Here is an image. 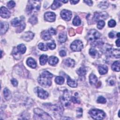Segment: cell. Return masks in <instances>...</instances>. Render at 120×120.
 <instances>
[{
  "label": "cell",
  "instance_id": "cell-1",
  "mask_svg": "<svg viewBox=\"0 0 120 120\" xmlns=\"http://www.w3.org/2000/svg\"><path fill=\"white\" fill-rule=\"evenodd\" d=\"M87 38L90 44L94 46L100 45L102 44L101 35L96 30H91L88 33Z\"/></svg>",
  "mask_w": 120,
  "mask_h": 120
},
{
  "label": "cell",
  "instance_id": "cell-2",
  "mask_svg": "<svg viewBox=\"0 0 120 120\" xmlns=\"http://www.w3.org/2000/svg\"><path fill=\"white\" fill-rule=\"evenodd\" d=\"M53 77L52 74L47 71H44L38 78L39 83L43 87H49L52 84L51 78Z\"/></svg>",
  "mask_w": 120,
  "mask_h": 120
},
{
  "label": "cell",
  "instance_id": "cell-3",
  "mask_svg": "<svg viewBox=\"0 0 120 120\" xmlns=\"http://www.w3.org/2000/svg\"><path fill=\"white\" fill-rule=\"evenodd\" d=\"M41 1L29 0L26 8V11L28 14H31L38 12L40 8Z\"/></svg>",
  "mask_w": 120,
  "mask_h": 120
},
{
  "label": "cell",
  "instance_id": "cell-4",
  "mask_svg": "<svg viewBox=\"0 0 120 120\" xmlns=\"http://www.w3.org/2000/svg\"><path fill=\"white\" fill-rule=\"evenodd\" d=\"M104 52L107 55L110 57H113L116 58H120V50L119 49H115L112 48L110 45H105L103 47Z\"/></svg>",
  "mask_w": 120,
  "mask_h": 120
},
{
  "label": "cell",
  "instance_id": "cell-5",
  "mask_svg": "<svg viewBox=\"0 0 120 120\" xmlns=\"http://www.w3.org/2000/svg\"><path fill=\"white\" fill-rule=\"evenodd\" d=\"M34 119L37 120H52L50 115L40 108H35L34 110Z\"/></svg>",
  "mask_w": 120,
  "mask_h": 120
},
{
  "label": "cell",
  "instance_id": "cell-6",
  "mask_svg": "<svg viewBox=\"0 0 120 120\" xmlns=\"http://www.w3.org/2000/svg\"><path fill=\"white\" fill-rule=\"evenodd\" d=\"M45 106L52 112L54 115L56 116H60L62 114L63 112V108L60 105H52L51 104H45Z\"/></svg>",
  "mask_w": 120,
  "mask_h": 120
},
{
  "label": "cell",
  "instance_id": "cell-7",
  "mask_svg": "<svg viewBox=\"0 0 120 120\" xmlns=\"http://www.w3.org/2000/svg\"><path fill=\"white\" fill-rule=\"evenodd\" d=\"M89 114L95 120H102L105 116V114L103 111L98 109H91L90 111Z\"/></svg>",
  "mask_w": 120,
  "mask_h": 120
},
{
  "label": "cell",
  "instance_id": "cell-8",
  "mask_svg": "<svg viewBox=\"0 0 120 120\" xmlns=\"http://www.w3.org/2000/svg\"><path fill=\"white\" fill-rule=\"evenodd\" d=\"M60 100L61 104L66 107L70 105L69 92L68 90H64L63 95L60 98Z\"/></svg>",
  "mask_w": 120,
  "mask_h": 120
},
{
  "label": "cell",
  "instance_id": "cell-9",
  "mask_svg": "<svg viewBox=\"0 0 120 120\" xmlns=\"http://www.w3.org/2000/svg\"><path fill=\"white\" fill-rule=\"evenodd\" d=\"M70 48L73 51H80L83 48L82 43L80 40H76L72 43L70 45Z\"/></svg>",
  "mask_w": 120,
  "mask_h": 120
},
{
  "label": "cell",
  "instance_id": "cell-10",
  "mask_svg": "<svg viewBox=\"0 0 120 120\" xmlns=\"http://www.w3.org/2000/svg\"><path fill=\"white\" fill-rule=\"evenodd\" d=\"M108 17V15L105 12H95L94 14L93 19L95 20V21H98L101 18L103 19H106Z\"/></svg>",
  "mask_w": 120,
  "mask_h": 120
},
{
  "label": "cell",
  "instance_id": "cell-11",
  "mask_svg": "<svg viewBox=\"0 0 120 120\" xmlns=\"http://www.w3.org/2000/svg\"><path fill=\"white\" fill-rule=\"evenodd\" d=\"M35 90L38 94V96L39 98L42 99H45L48 97V92L44 90L43 89L38 87L36 88Z\"/></svg>",
  "mask_w": 120,
  "mask_h": 120
},
{
  "label": "cell",
  "instance_id": "cell-12",
  "mask_svg": "<svg viewBox=\"0 0 120 120\" xmlns=\"http://www.w3.org/2000/svg\"><path fill=\"white\" fill-rule=\"evenodd\" d=\"M61 17L66 21H69L72 17V13L69 10H62L60 12Z\"/></svg>",
  "mask_w": 120,
  "mask_h": 120
},
{
  "label": "cell",
  "instance_id": "cell-13",
  "mask_svg": "<svg viewBox=\"0 0 120 120\" xmlns=\"http://www.w3.org/2000/svg\"><path fill=\"white\" fill-rule=\"evenodd\" d=\"M44 17L45 20L49 22H52L55 20V14L51 12H47L45 14Z\"/></svg>",
  "mask_w": 120,
  "mask_h": 120
},
{
  "label": "cell",
  "instance_id": "cell-14",
  "mask_svg": "<svg viewBox=\"0 0 120 120\" xmlns=\"http://www.w3.org/2000/svg\"><path fill=\"white\" fill-rule=\"evenodd\" d=\"M0 16L4 18H8L10 16V12L5 7L0 8Z\"/></svg>",
  "mask_w": 120,
  "mask_h": 120
},
{
  "label": "cell",
  "instance_id": "cell-15",
  "mask_svg": "<svg viewBox=\"0 0 120 120\" xmlns=\"http://www.w3.org/2000/svg\"><path fill=\"white\" fill-rule=\"evenodd\" d=\"M34 36V34L31 31H27L25 32L22 36V39L26 41H30Z\"/></svg>",
  "mask_w": 120,
  "mask_h": 120
},
{
  "label": "cell",
  "instance_id": "cell-16",
  "mask_svg": "<svg viewBox=\"0 0 120 120\" xmlns=\"http://www.w3.org/2000/svg\"><path fill=\"white\" fill-rule=\"evenodd\" d=\"M8 24L6 22H0V34L2 35L5 34L8 29Z\"/></svg>",
  "mask_w": 120,
  "mask_h": 120
},
{
  "label": "cell",
  "instance_id": "cell-17",
  "mask_svg": "<svg viewBox=\"0 0 120 120\" xmlns=\"http://www.w3.org/2000/svg\"><path fill=\"white\" fill-rule=\"evenodd\" d=\"M26 63L28 66L32 68H35L37 66L36 62L32 58H29L27 60Z\"/></svg>",
  "mask_w": 120,
  "mask_h": 120
},
{
  "label": "cell",
  "instance_id": "cell-18",
  "mask_svg": "<svg viewBox=\"0 0 120 120\" xmlns=\"http://www.w3.org/2000/svg\"><path fill=\"white\" fill-rule=\"evenodd\" d=\"M98 72L101 75L105 74L108 71V68L105 65H100L98 67Z\"/></svg>",
  "mask_w": 120,
  "mask_h": 120
},
{
  "label": "cell",
  "instance_id": "cell-19",
  "mask_svg": "<svg viewBox=\"0 0 120 120\" xmlns=\"http://www.w3.org/2000/svg\"><path fill=\"white\" fill-rule=\"evenodd\" d=\"M41 37L45 40H48L51 38V35L48 30H44L41 33Z\"/></svg>",
  "mask_w": 120,
  "mask_h": 120
},
{
  "label": "cell",
  "instance_id": "cell-20",
  "mask_svg": "<svg viewBox=\"0 0 120 120\" xmlns=\"http://www.w3.org/2000/svg\"><path fill=\"white\" fill-rule=\"evenodd\" d=\"M67 83L70 87L74 88L77 86V82L75 80L71 79L69 76H67Z\"/></svg>",
  "mask_w": 120,
  "mask_h": 120
},
{
  "label": "cell",
  "instance_id": "cell-21",
  "mask_svg": "<svg viewBox=\"0 0 120 120\" xmlns=\"http://www.w3.org/2000/svg\"><path fill=\"white\" fill-rule=\"evenodd\" d=\"M58 59L55 56H51L48 60V63L51 65H54L58 62Z\"/></svg>",
  "mask_w": 120,
  "mask_h": 120
},
{
  "label": "cell",
  "instance_id": "cell-22",
  "mask_svg": "<svg viewBox=\"0 0 120 120\" xmlns=\"http://www.w3.org/2000/svg\"><path fill=\"white\" fill-rule=\"evenodd\" d=\"M64 63L67 66L69 67H73L75 65V61L74 60L70 58H68L65 60Z\"/></svg>",
  "mask_w": 120,
  "mask_h": 120
},
{
  "label": "cell",
  "instance_id": "cell-23",
  "mask_svg": "<svg viewBox=\"0 0 120 120\" xmlns=\"http://www.w3.org/2000/svg\"><path fill=\"white\" fill-rule=\"evenodd\" d=\"M17 49L18 52L20 54H23L25 52L26 50V48L23 44H20L17 47Z\"/></svg>",
  "mask_w": 120,
  "mask_h": 120
},
{
  "label": "cell",
  "instance_id": "cell-24",
  "mask_svg": "<svg viewBox=\"0 0 120 120\" xmlns=\"http://www.w3.org/2000/svg\"><path fill=\"white\" fill-rule=\"evenodd\" d=\"M22 20H20L17 18H15V19H14L13 20H12V21H11V23L12 25L14 26V27H17V26H19L22 22Z\"/></svg>",
  "mask_w": 120,
  "mask_h": 120
},
{
  "label": "cell",
  "instance_id": "cell-25",
  "mask_svg": "<svg viewBox=\"0 0 120 120\" xmlns=\"http://www.w3.org/2000/svg\"><path fill=\"white\" fill-rule=\"evenodd\" d=\"M112 70L114 71L119 72L120 71V61H116L113 62L112 65Z\"/></svg>",
  "mask_w": 120,
  "mask_h": 120
},
{
  "label": "cell",
  "instance_id": "cell-26",
  "mask_svg": "<svg viewBox=\"0 0 120 120\" xmlns=\"http://www.w3.org/2000/svg\"><path fill=\"white\" fill-rule=\"evenodd\" d=\"M3 93L4 95V97L5 99L7 100H8L9 99H10L11 97V94L10 93V91L8 88H5L3 90Z\"/></svg>",
  "mask_w": 120,
  "mask_h": 120
},
{
  "label": "cell",
  "instance_id": "cell-27",
  "mask_svg": "<svg viewBox=\"0 0 120 120\" xmlns=\"http://www.w3.org/2000/svg\"><path fill=\"white\" fill-rule=\"evenodd\" d=\"M89 53L93 58H98L99 56V53L94 48H90L89 50Z\"/></svg>",
  "mask_w": 120,
  "mask_h": 120
},
{
  "label": "cell",
  "instance_id": "cell-28",
  "mask_svg": "<svg viewBox=\"0 0 120 120\" xmlns=\"http://www.w3.org/2000/svg\"><path fill=\"white\" fill-rule=\"evenodd\" d=\"M98 82L97 77L93 74H90V82L91 84H95Z\"/></svg>",
  "mask_w": 120,
  "mask_h": 120
},
{
  "label": "cell",
  "instance_id": "cell-29",
  "mask_svg": "<svg viewBox=\"0 0 120 120\" xmlns=\"http://www.w3.org/2000/svg\"><path fill=\"white\" fill-rule=\"evenodd\" d=\"M61 4L60 3V1L59 0H54L53 1V2L51 6V8L53 10H55L59 7H60L61 6Z\"/></svg>",
  "mask_w": 120,
  "mask_h": 120
},
{
  "label": "cell",
  "instance_id": "cell-30",
  "mask_svg": "<svg viewBox=\"0 0 120 120\" xmlns=\"http://www.w3.org/2000/svg\"><path fill=\"white\" fill-rule=\"evenodd\" d=\"M67 39V34L66 33H60L59 36V40L60 43L65 42Z\"/></svg>",
  "mask_w": 120,
  "mask_h": 120
},
{
  "label": "cell",
  "instance_id": "cell-31",
  "mask_svg": "<svg viewBox=\"0 0 120 120\" xmlns=\"http://www.w3.org/2000/svg\"><path fill=\"white\" fill-rule=\"evenodd\" d=\"M47 59H48V57L46 55H45V54L42 55L39 58V61H40V64L41 65H45L47 61Z\"/></svg>",
  "mask_w": 120,
  "mask_h": 120
},
{
  "label": "cell",
  "instance_id": "cell-32",
  "mask_svg": "<svg viewBox=\"0 0 120 120\" xmlns=\"http://www.w3.org/2000/svg\"><path fill=\"white\" fill-rule=\"evenodd\" d=\"M77 74L80 76H84L86 74V70L84 67H81L77 70Z\"/></svg>",
  "mask_w": 120,
  "mask_h": 120
},
{
  "label": "cell",
  "instance_id": "cell-33",
  "mask_svg": "<svg viewBox=\"0 0 120 120\" xmlns=\"http://www.w3.org/2000/svg\"><path fill=\"white\" fill-rule=\"evenodd\" d=\"M98 7L101 9H106L109 6V3L106 1H101L100 4L98 5Z\"/></svg>",
  "mask_w": 120,
  "mask_h": 120
},
{
  "label": "cell",
  "instance_id": "cell-34",
  "mask_svg": "<svg viewBox=\"0 0 120 120\" xmlns=\"http://www.w3.org/2000/svg\"><path fill=\"white\" fill-rule=\"evenodd\" d=\"M81 19L78 16H75L73 20V24L75 26H79L81 24Z\"/></svg>",
  "mask_w": 120,
  "mask_h": 120
},
{
  "label": "cell",
  "instance_id": "cell-35",
  "mask_svg": "<svg viewBox=\"0 0 120 120\" xmlns=\"http://www.w3.org/2000/svg\"><path fill=\"white\" fill-rule=\"evenodd\" d=\"M55 82L60 85L62 84L64 82V78L62 76H57L55 79Z\"/></svg>",
  "mask_w": 120,
  "mask_h": 120
},
{
  "label": "cell",
  "instance_id": "cell-36",
  "mask_svg": "<svg viewBox=\"0 0 120 120\" xmlns=\"http://www.w3.org/2000/svg\"><path fill=\"white\" fill-rule=\"evenodd\" d=\"M29 22L32 25H34L38 22V19L36 16L33 15L29 19Z\"/></svg>",
  "mask_w": 120,
  "mask_h": 120
},
{
  "label": "cell",
  "instance_id": "cell-37",
  "mask_svg": "<svg viewBox=\"0 0 120 120\" xmlns=\"http://www.w3.org/2000/svg\"><path fill=\"white\" fill-rule=\"evenodd\" d=\"M25 27V24L24 22H22V20L21 24L19 26H18V28L16 29V32L18 33V32L20 33V32H22L24 30Z\"/></svg>",
  "mask_w": 120,
  "mask_h": 120
},
{
  "label": "cell",
  "instance_id": "cell-38",
  "mask_svg": "<svg viewBox=\"0 0 120 120\" xmlns=\"http://www.w3.org/2000/svg\"><path fill=\"white\" fill-rule=\"evenodd\" d=\"M38 47L40 50H41L42 51H47L48 49L46 45L43 43H39L38 45Z\"/></svg>",
  "mask_w": 120,
  "mask_h": 120
},
{
  "label": "cell",
  "instance_id": "cell-39",
  "mask_svg": "<svg viewBox=\"0 0 120 120\" xmlns=\"http://www.w3.org/2000/svg\"><path fill=\"white\" fill-rule=\"evenodd\" d=\"M105 22L103 20H99L97 24V28L98 29H102L105 26Z\"/></svg>",
  "mask_w": 120,
  "mask_h": 120
},
{
  "label": "cell",
  "instance_id": "cell-40",
  "mask_svg": "<svg viewBox=\"0 0 120 120\" xmlns=\"http://www.w3.org/2000/svg\"><path fill=\"white\" fill-rule=\"evenodd\" d=\"M47 46L49 49H50L51 50H52L56 47V44L54 43V42L53 41H52L51 42L48 43L47 44Z\"/></svg>",
  "mask_w": 120,
  "mask_h": 120
},
{
  "label": "cell",
  "instance_id": "cell-41",
  "mask_svg": "<svg viewBox=\"0 0 120 120\" xmlns=\"http://www.w3.org/2000/svg\"><path fill=\"white\" fill-rule=\"evenodd\" d=\"M97 102L98 103H101V104H105L106 103V99L104 98L102 96H100L97 99Z\"/></svg>",
  "mask_w": 120,
  "mask_h": 120
},
{
  "label": "cell",
  "instance_id": "cell-42",
  "mask_svg": "<svg viewBox=\"0 0 120 120\" xmlns=\"http://www.w3.org/2000/svg\"><path fill=\"white\" fill-rule=\"evenodd\" d=\"M15 5V3L14 1L13 0H11V1H9L8 3V4H7V6L8 7L11 9V8H13Z\"/></svg>",
  "mask_w": 120,
  "mask_h": 120
},
{
  "label": "cell",
  "instance_id": "cell-43",
  "mask_svg": "<svg viewBox=\"0 0 120 120\" xmlns=\"http://www.w3.org/2000/svg\"><path fill=\"white\" fill-rule=\"evenodd\" d=\"M82 112L83 110L81 108H79L76 110V116L78 118L81 117L82 116Z\"/></svg>",
  "mask_w": 120,
  "mask_h": 120
},
{
  "label": "cell",
  "instance_id": "cell-44",
  "mask_svg": "<svg viewBox=\"0 0 120 120\" xmlns=\"http://www.w3.org/2000/svg\"><path fill=\"white\" fill-rule=\"evenodd\" d=\"M108 24L110 27H114L116 25V22L114 20H110L108 22Z\"/></svg>",
  "mask_w": 120,
  "mask_h": 120
},
{
  "label": "cell",
  "instance_id": "cell-45",
  "mask_svg": "<svg viewBox=\"0 0 120 120\" xmlns=\"http://www.w3.org/2000/svg\"><path fill=\"white\" fill-rule=\"evenodd\" d=\"M71 100L72 101V102H73L74 103H77V104H79L80 103V101L79 100H78L77 98H76L75 97H72L71 98Z\"/></svg>",
  "mask_w": 120,
  "mask_h": 120
},
{
  "label": "cell",
  "instance_id": "cell-46",
  "mask_svg": "<svg viewBox=\"0 0 120 120\" xmlns=\"http://www.w3.org/2000/svg\"><path fill=\"white\" fill-rule=\"evenodd\" d=\"M49 32L50 33V35H55L56 34V31L52 28H51L49 30H48Z\"/></svg>",
  "mask_w": 120,
  "mask_h": 120
},
{
  "label": "cell",
  "instance_id": "cell-47",
  "mask_svg": "<svg viewBox=\"0 0 120 120\" xmlns=\"http://www.w3.org/2000/svg\"><path fill=\"white\" fill-rule=\"evenodd\" d=\"M11 82H12V84L13 85V86H16L18 85V82L15 79V78H13L11 80Z\"/></svg>",
  "mask_w": 120,
  "mask_h": 120
},
{
  "label": "cell",
  "instance_id": "cell-48",
  "mask_svg": "<svg viewBox=\"0 0 120 120\" xmlns=\"http://www.w3.org/2000/svg\"><path fill=\"white\" fill-rule=\"evenodd\" d=\"M69 34L70 36H73L75 35L74 30L72 28H70L69 29Z\"/></svg>",
  "mask_w": 120,
  "mask_h": 120
},
{
  "label": "cell",
  "instance_id": "cell-49",
  "mask_svg": "<svg viewBox=\"0 0 120 120\" xmlns=\"http://www.w3.org/2000/svg\"><path fill=\"white\" fill-rule=\"evenodd\" d=\"M60 55L61 57H64L66 55V52L64 50H61L60 52Z\"/></svg>",
  "mask_w": 120,
  "mask_h": 120
},
{
  "label": "cell",
  "instance_id": "cell-50",
  "mask_svg": "<svg viewBox=\"0 0 120 120\" xmlns=\"http://www.w3.org/2000/svg\"><path fill=\"white\" fill-rule=\"evenodd\" d=\"M108 36L110 38H114L115 37V32L114 31H111L109 33Z\"/></svg>",
  "mask_w": 120,
  "mask_h": 120
},
{
  "label": "cell",
  "instance_id": "cell-51",
  "mask_svg": "<svg viewBox=\"0 0 120 120\" xmlns=\"http://www.w3.org/2000/svg\"><path fill=\"white\" fill-rule=\"evenodd\" d=\"M84 2H85L86 4H87L89 6H92V1L91 0H84Z\"/></svg>",
  "mask_w": 120,
  "mask_h": 120
},
{
  "label": "cell",
  "instance_id": "cell-52",
  "mask_svg": "<svg viewBox=\"0 0 120 120\" xmlns=\"http://www.w3.org/2000/svg\"><path fill=\"white\" fill-rule=\"evenodd\" d=\"M79 0H70V1L71 4H75L79 2Z\"/></svg>",
  "mask_w": 120,
  "mask_h": 120
},
{
  "label": "cell",
  "instance_id": "cell-53",
  "mask_svg": "<svg viewBox=\"0 0 120 120\" xmlns=\"http://www.w3.org/2000/svg\"><path fill=\"white\" fill-rule=\"evenodd\" d=\"M82 28L81 27V28H78L76 30V31L78 33H80L81 32H82Z\"/></svg>",
  "mask_w": 120,
  "mask_h": 120
},
{
  "label": "cell",
  "instance_id": "cell-54",
  "mask_svg": "<svg viewBox=\"0 0 120 120\" xmlns=\"http://www.w3.org/2000/svg\"><path fill=\"white\" fill-rule=\"evenodd\" d=\"M116 44L118 47L120 46V39L118 38L116 41Z\"/></svg>",
  "mask_w": 120,
  "mask_h": 120
},
{
  "label": "cell",
  "instance_id": "cell-55",
  "mask_svg": "<svg viewBox=\"0 0 120 120\" xmlns=\"http://www.w3.org/2000/svg\"><path fill=\"white\" fill-rule=\"evenodd\" d=\"M109 83H110V84H111V85H114V82H113V80H111V81H110Z\"/></svg>",
  "mask_w": 120,
  "mask_h": 120
},
{
  "label": "cell",
  "instance_id": "cell-56",
  "mask_svg": "<svg viewBox=\"0 0 120 120\" xmlns=\"http://www.w3.org/2000/svg\"><path fill=\"white\" fill-rule=\"evenodd\" d=\"M61 1V2H63V3H66V2H68V0H61V1Z\"/></svg>",
  "mask_w": 120,
  "mask_h": 120
},
{
  "label": "cell",
  "instance_id": "cell-57",
  "mask_svg": "<svg viewBox=\"0 0 120 120\" xmlns=\"http://www.w3.org/2000/svg\"><path fill=\"white\" fill-rule=\"evenodd\" d=\"M119 35H120V33H119V32H118V33L117 34V36L118 37V38H120V36H119Z\"/></svg>",
  "mask_w": 120,
  "mask_h": 120
}]
</instances>
